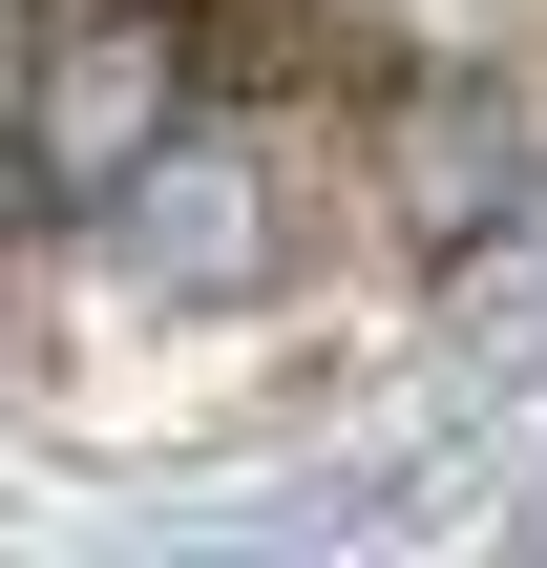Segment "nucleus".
Instances as JSON below:
<instances>
[{
	"label": "nucleus",
	"mask_w": 547,
	"mask_h": 568,
	"mask_svg": "<svg viewBox=\"0 0 547 568\" xmlns=\"http://www.w3.org/2000/svg\"><path fill=\"white\" fill-rule=\"evenodd\" d=\"M190 126V21L169 0H63L21 42V190L42 211H126V169Z\"/></svg>",
	"instance_id": "nucleus-1"
},
{
	"label": "nucleus",
	"mask_w": 547,
	"mask_h": 568,
	"mask_svg": "<svg viewBox=\"0 0 547 568\" xmlns=\"http://www.w3.org/2000/svg\"><path fill=\"white\" fill-rule=\"evenodd\" d=\"M506 211H527V105L464 84V63H401L379 84V232L401 253H485Z\"/></svg>",
	"instance_id": "nucleus-2"
},
{
	"label": "nucleus",
	"mask_w": 547,
	"mask_h": 568,
	"mask_svg": "<svg viewBox=\"0 0 547 568\" xmlns=\"http://www.w3.org/2000/svg\"><path fill=\"white\" fill-rule=\"evenodd\" d=\"M126 253H148V274H169V295H232V274H253V169H232V148H190V126H169V148H148V169H126Z\"/></svg>",
	"instance_id": "nucleus-3"
},
{
	"label": "nucleus",
	"mask_w": 547,
	"mask_h": 568,
	"mask_svg": "<svg viewBox=\"0 0 547 568\" xmlns=\"http://www.w3.org/2000/svg\"><path fill=\"white\" fill-rule=\"evenodd\" d=\"M527 548H547V506H527Z\"/></svg>",
	"instance_id": "nucleus-4"
}]
</instances>
